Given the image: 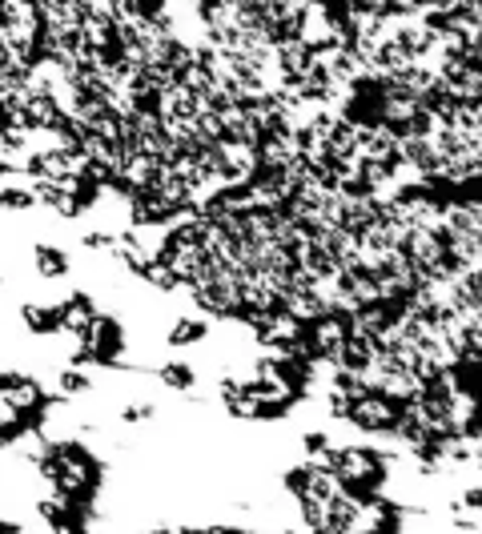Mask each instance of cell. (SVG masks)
Instances as JSON below:
<instances>
[{"label": "cell", "mask_w": 482, "mask_h": 534, "mask_svg": "<svg viewBox=\"0 0 482 534\" xmlns=\"http://www.w3.org/2000/svg\"><path fill=\"white\" fill-rule=\"evenodd\" d=\"M37 274L41 278H61L69 274V257L57 245H37Z\"/></svg>", "instance_id": "obj_4"}, {"label": "cell", "mask_w": 482, "mask_h": 534, "mask_svg": "<svg viewBox=\"0 0 482 534\" xmlns=\"http://www.w3.org/2000/svg\"><path fill=\"white\" fill-rule=\"evenodd\" d=\"M37 462H41V474L53 486V494H61L69 502L93 482V458L77 442H53V446L41 450Z\"/></svg>", "instance_id": "obj_1"}, {"label": "cell", "mask_w": 482, "mask_h": 534, "mask_svg": "<svg viewBox=\"0 0 482 534\" xmlns=\"http://www.w3.org/2000/svg\"><path fill=\"white\" fill-rule=\"evenodd\" d=\"M478 466H482V454H478Z\"/></svg>", "instance_id": "obj_10"}, {"label": "cell", "mask_w": 482, "mask_h": 534, "mask_svg": "<svg viewBox=\"0 0 482 534\" xmlns=\"http://www.w3.org/2000/svg\"><path fill=\"white\" fill-rule=\"evenodd\" d=\"M197 338H205V322H177V326L169 330V342H173V346H193Z\"/></svg>", "instance_id": "obj_7"}, {"label": "cell", "mask_w": 482, "mask_h": 534, "mask_svg": "<svg viewBox=\"0 0 482 534\" xmlns=\"http://www.w3.org/2000/svg\"><path fill=\"white\" fill-rule=\"evenodd\" d=\"M29 205H37L33 185L29 189H17V181H13V185L0 189V209H29Z\"/></svg>", "instance_id": "obj_6"}, {"label": "cell", "mask_w": 482, "mask_h": 534, "mask_svg": "<svg viewBox=\"0 0 482 534\" xmlns=\"http://www.w3.org/2000/svg\"><path fill=\"white\" fill-rule=\"evenodd\" d=\"M462 506H466V510H482V486L466 490V494H462Z\"/></svg>", "instance_id": "obj_9"}, {"label": "cell", "mask_w": 482, "mask_h": 534, "mask_svg": "<svg viewBox=\"0 0 482 534\" xmlns=\"http://www.w3.org/2000/svg\"><path fill=\"white\" fill-rule=\"evenodd\" d=\"M346 490H374L382 478H386V458L378 454V450H370V446H330L326 450V458H318Z\"/></svg>", "instance_id": "obj_2"}, {"label": "cell", "mask_w": 482, "mask_h": 534, "mask_svg": "<svg viewBox=\"0 0 482 534\" xmlns=\"http://www.w3.org/2000/svg\"><path fill=\"white\" fill-rule=\"evenodd\" d=\"M61 390H65V394H81V390H89V378H85L81 370H65V374H61Z\"/></svg>", "instance_id": "obj_8"}, {"label": "cell", "mask_w": 482, "mask_h": 534, "mask_svg": "<svg viewBox=\"0 0 482 534\" xmlns=\"http://www.w3.org/2000/svg\"><path fill=\"white\" fill-rule=\"evenodd\" d=\"M21 318L33 334H57L61 330V306H25Z\"/></svg>", "instance_id": "obj_3"}, {"label": "cell", "mask_w": 482, "mask_h": 534, "mask_svg": "<svg viewBox=\"0 0 482 534\" xmlns=\"http://www.w3.org/2000/svg\"><path fill=\"white\" fill-rule=\"evenodd\" d=\"M161 382L173 386V390H189V386H193V366H185V362H165V366H161Z\"/></svg>", "instance_id": "obj_5"}]
</instances>
